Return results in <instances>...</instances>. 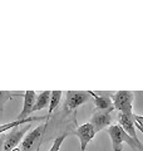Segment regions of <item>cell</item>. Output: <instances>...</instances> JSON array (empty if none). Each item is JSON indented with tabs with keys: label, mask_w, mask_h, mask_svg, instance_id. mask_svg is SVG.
I'll return each instance as SVG.
<instances>
[{
	"label": "cell",
	"mask_w": 143,
	"mask_h": 151,
	"mask_svg": "<svg viewBox=\"0 0 143 151\" xmlns=\"http://www.w3.org/2000/svg\"><path fill=\"white\" fill-rule=\"evenodd\" d=\"M107 132L112 140L113 151H122V144L123 142L129 145L133 151H143V147L138 146L134 141L132 140L131 136L128 134H126V131L119 125H111L107 129Z\"/></svg>",
	"instance_id": "6da1fadb"
},
{
	"label": "cell",
	"mask_w": 143,
	"mask_h": 151,
	"mask_svg": "<svg viewBox=\"0 0 143 151\" xmlns=\"http://www.w3.org/2000/svg\"><path fill=\"white\" fill-rule=\"evenodd\" d=\"M113 107L119 113L131 116L133 111V101H134V94L131 91H118L114 96H112Z\"/></svg>",
	"instance_id": "7a4b0ae2"
},
{
	"label": "cell",
	"mask_w": 143,
	"mask_h": 151,
	"mask_svg": "<svg viewBox=\"0 0 143 151\" xmlns=\"http://www.w3.org/2000/svg\"><path fill=\"white\" fill-rule=\"evenodd\" d=\"M30 129V124L25 125L21 129H18L14 127L10 130V132L5 134V140H4V147L3 151H13L14 149L18 147V145L20 144V141L23 140L24 135L26 134V131Z\"/></svg>",
	"instance_id": "3957f363"
},
{
	"label": "cell",
	"mask_w": 143,
	"mask_h": 151,
	"mask_svg": "<svg viewBox=\"0 0 143 151\" xmlns=\"http://www.w3.org/2000/svg\"><path fill=\"white\" fill-rule=\"evenodd\" d=\"M90 98L92 97H90L88 91H68L66 92L64 106L68 110H77L79 106L88 102Z\"/></svg>",
	"instance_id": "277c9868"
},
{
	"label": "cell",
	"mask_w": 143,
	"mask_h": 151,
	"mask_svg": "<svg viewBox=\"0 0 143 151\" xmlns=\"http://www.w3.org/2000/svg\"><path fill=\"white\" fill-rule=\"evenodd\" d=\"M89 124L93 126L95 132L102 131L106 127H109L112 124V112L109 111H99L95 110L90 117Z\"/></svg>",
	"instance_id": "5b68a950"
},
{
	"label": "cell",
	"mask_w": 143,
	"mask_h": 151,
	"mask_svg": "<svg viewBox=\"0 0 143 151\" xmlns=\"http://www.w3.org/2000/svg\"><path fill=\"white\" fill-rule=\"evenodd\" d=\"M97 132L94 131L93 126L87 122L84 125H80L77 130H75V135L78 136V139L80 141V151H85L87 149V145L94 139V136Z\"/></svg>",
	"instance_id": "8992f818"
},
{
	"label": "cell",
	"mask_w": 143,
	"mask_h": 151,
	"mask_svg": "<svg viewBox=\"0 0 143 151\" xmlns=\"http://www.w3.org/2000/svg\"><path fill=\"white\" fill-rule=\"evenodd\" d=\"M118 122H119V126L122 127L123 130L126 131V134H128L132 137V140L134 142L143 147L142 142L139 141V139L137 137V132H136V125H134V121L132 120V115L131 116H127V115H123V113H119V117H118Z\"/></svg>",
	"instance_id": "52a82bcc"
},
{
	"label": "cell",
	"mask_w": 143,
	"mask_h": 151,
	"mask_svg": "<svg viewBox=\"0 0 143 151\" xmlns=\"http://www.w3.org/2000/svg\"><path fill=\"white\" fill-rule=\"evenodd\" d=\"M46 130V124L38 126L36 129H34L31 132H29L26 136H24V140L21 141V151H29L36 141H39L40 137L43 136V134Z\"/></svg>",
	"instance_id": "ba28073f"
},
{
	"label": "cell",
	"mask_w": 143,
	"mask_h": 151,
	"mask_svg": "<svg viewBox=\"0 0 143 151\" xmlns=\"http://www.w3.org/2000/svg\"><path fill=\"white\" fill-rule=\"evenodd\" d=\"M24 96V102H23V110L18 115L16 120H25L30 117V113H33V107L35 105L36 100V93L34 91H26L23 93Z\"/></svg>",
	"instance_id": "9c48e42d"
},
{
	"label": "cell",
	"mask_w": 143,
	"mask_h": 151,
	"mask_svg": "<svg viewBox=\"0 0 143 151\" xmlns=\"http://www.w3.org/2000/svg\"><path fill=\"white\" fill-rule=\"evenodd\" d=\"M90 94V97L94 100V105H95V110L99 111H109L113 112L114 107H113V101L111 96H99V94L94 93L93 91H88Z\"/></svg>",
	"instance_id": "30bf717a"
},
{
	"label": "cell",
	"mask_w": 143,
	"mask_h": 151,
	"mask_svg": "<svg viewBox=\"0 0 143 151\" xmlns=\"http://www.w3.org/2000/svg\"><path fill=\"white\" fill-rule=\"evenodd\" d=\"M41 120H45V117H35V116H30L25 120H15L13 122H6L4 125H0V135H3L4 132L6 131H10L14 127H18V126H21V125H29L34 121H41Z\"/></svg>",
	"instance_id": "8fae6325"
},
{
	"label": "cell",
	"mask_w": 143,
	"mask_h": 151,
	"mask_svg": "<svg viewBox=\"0 0 143 151\" xmlns=\"http://www.w3.org/2000/svg\"><path fill=\"white\" fill-rule=\"evenodd\" d=\"M50 94H51V91H43L39 94H36V100H35L34 107H33V112L40 111V110H43V108L49 106Z\"/></svg>",
	"instance_id": "7c38bea8"
},
{
	"label": "cell",
	"mask_w": 143,
	"mask_h": 151,
	"mask_svg": "<svg viewBox=\"0 0 143 151\" xmlns=\"http://www.w3.org/2000/svg\"><path fill=\"white\" fill-rule=\"evenodd\" d=\"M61 94H63V92H61V91H51L49 106H48V116H46L48 119H49L51 113L55 111V108L59 106L60 100H61Z\"/></svg>",
	"instance_id": "4fadbf2b"
},
{
	"label": "cell",
	"mask_w": 143,
	"mask_h": 151,
	"mask_svg": "<svg viewBox=\"0 0 143 151\" xmlns=\"http://www.w3.org/2000/svg\"><path fill=\"white\" fill-rule=\"evenodd\" d=\"M66 136H68V135L64 134V135H60L59 137H56V139L54 140L53 145H51V147L49 149V151H59V150H60V146L63 145V142H64V140H65Z\"/></svg>",
	"instance_id": "5bb4252c"
},
{
	"label": "cell",
	"mask_w": 143,
	"mask_h": 151,
	"mask_svg": "<svg viewBox=\"0 0 143 151\" xmlns=\"http://www.w3.org/2000/svg\"><path fill=\"white\" fill-rule=\"evenodd\" d=\"M18 93H14L10 91H0V106H3L6 101L11 100L13 96H16Z\"/></svg>",
	"instance_id": "9a60e30c"
},
{
	"label": "cell",
	"mask_w": 143,
	"mask_h": 151,
	"mask_svg": "<svg viewBox=\"0 0 143 151\" xmlns=\"http://www.w3.org/2000/svg\"><path fill=\"white\" fill-rule=\"evenodd\" d=\"M132 120L134 121V124L137 126H139L143 129V116H138L136 113H132Z\"/></svg>",
	"instance_id": "2e32d148"
},
{
	"label": "cell",
	"mask_w": 143,
	"mask_h": 151,
	"mask_svg": "<svg viewBox=\"0 0 143 151\" xmlns=\"http://www.w3.org/2000/svg\"><path fill=\"white\" fill-rule=\"evenodd\" d=\"M4 140H5V135H0V151H3L4 147Z\"/></svg>",
	"instance_id": "e0dca14e"
},
{
	"label": "cell",
	"mask_w": 143,
	"mask_h": 151,
	"mask_svg": "<svg viewBox=\"0 0 143 151\" xmlns=\"http://www.w3.org/2000/svg\"><path fill=\"white\" fill-rule=\"evenodd\" d=\"M134 125H136V124H134ZM136 129H138V130H139V131L142 132V135H143V129H142V127H139V126H137V125H136Z\"/></svg>",
	"instance_id": "ac0fdd59"
},
{
	"label": "cell",
	"mask_w": 143,
	"mask_h": 151,
	"mask_svg": "<svg viewBox=\"0 0 143 151\" xmlns=\"http://www.w3.org/2000/svg\"><path fill=\"white\" fill-rule=\"evenodd\" d=\"M13 151H20V150H19V149H18V147H16V149H14V150H13Z\"/></svg>",
	"instance_id": "d6986e66"
}]
</instances>
